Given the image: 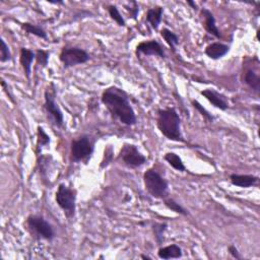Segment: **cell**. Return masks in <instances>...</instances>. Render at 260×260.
<instances>
[{
    "instance_id": "4316f807",
    "label": "cell",
    "mask_w": 260,
    "mask_h": 260,
    "mask_svg": "<svg viewBox=\"0 0 260 260\" xmlns=\"http://www.w3.org/2000/svg\"><path fill=\"white\" fill-rule=\"evenodd\" d=\"M0 44H1V47H0V61L4 63L11 60V53L8 45L5 43L3 39H1V41H0Z\"/></svg>"
},
{
    "instance_id": "5b68a950",
    "label": "cell",
    "mask_w": 260,
    "mask_h": 260,
    "mask_svg": "<svg viewBox=\"0 0 260 260\" xmlns=\"http://www.w3.org/2000/svg\"><path fill=\"white\" fill-rule=\"evenodd\" d=\"M94 142L89 135H81L71 141L70 159L74 162H88L94 153Z\"/></svg>"
},
{
    "instance_id": "4dcf8cb0",
    "label": "cell",
    "mask_w": 260,
    "mask_h": 260,
    "mask_svg": "<svg viewBox=\"0 0 260 260\" xmlns=\"http://www.w3.org/2000/svg\"><path fill=\"white\" fill-rule=\"evenodd\" d=\"M112 155H113V152H111V153H110V156H112ZM108 156H109V155H108V151L106 150V151H105V158H106V157L108 158ZM109 162H110V160H109V159H107V160H106V162H105V164L103 165V167H102V168H104V167L108 166Z\"/></svg>"
},
{
    "instance_id": "9c48e42d",
    "label": "cell",
    "mask_w": 260,
    "mask_h": 260,
    "mask_svg": "<svg viewBox=\"0 0 260 260\" xmlns=\"http://www.w3.org/2000/svg\"><path fill=\"white\" fill-rule=\"evenodd\" d=\"M44 108H45L48 115L50 116V118L53 120L54 124L57 127H61L63 125V122H64L63 113H62L59 105L55 101V95L49 91V89L46 90V92H45Z\"/></svg>"
},
{
    "instance_id": "d6a6232c",
    "label": "cell",
    "mask_w": 260,
    "mask_h": 260,
    "mask_svg": "<svg viewBox=\"0 0 260 260\" xmlns=\"http://www.w3.org/2000/svg\"><path fill=\"white\" fill-rule=\"evenodd\" d=\"M142 259H148V260H152V258L150 256H145V255H141Z\"/></svg>"
},
{
    "instance_id": "44dd1931",
    "label": "cell",
    "mask_w": 260,
    "mask_h": 260,
    "mask_svg": "<svg viewBox=\"0 0 260 260\" xmlns=\"http://www.w3.org/2000/svg\"><path fill=\"white\" fill-rule=\"evenodd\" d=\"M161 36L162 37V39L166 41V43L169 45V47L172 49V51L175 52L176 47L179 44V38L175 34V32H172L171 30L165 28L161 31Z\"/></svg>"
},
{
    "instance_id": "ba28073f",
    "label": "cell",
    "mask_w": 260,
    "mask_h": 260,
    "mask_svg": "<svg viewBox=\"0 0 260 260\" xmlns=\"http://www.w3.org/2000/svg\"><path fill=\"white\" fill-rule=\"evenodd\" d=\"M118 158L125 166L132 169L143 166L146 162V158L138 151L137 146L130 143H125L122 146Z\"/></svg>"
},
{
    "instance_id": "7402d4cb",
    "label": "cell",
    "mask_w": 260,
    "mask_h": 260,
    "mask_svg": "<svg viewBox=\"0 0 260 260\" xmlns=\"http://www.w3.org/2000/svg\"><path fill=\"white\" fill-rule=\"evenodd\" d=\"M167 224L166 223H160V224H155L153 227V231H154V235L156 238L157 243L159 245H162V243L164 242V234L167 230Z\"/></svg>"
},
{
    "instance_id": "603a6c76",
    "label": "cell",
    "mask_w": 260,
    "mask_h": 260,
    "mask_svg": "<svg viewBox=\"0 0 260 260\" xmlns=\"http://www.w3.org/2000/svg\"><path fill=\"white\" fill-rule=\"evenodd\" d=\"M164 203L169 209H171L172 211H174V213H176V214L182 215V216H187L188 215V211L182 205H180L177 201H175L172 198H167V197L164 198Z\"/></svg>"
},
{
    "instance_id": "8fae6325",
    "label": "cell",
    "mask_w": 260,
    "mask_h": 260,
    "mask_svg": "<svg viewBox=\"0 0 260 260\" xmlns=\"http://www.w3.org/2000/svg\"><path fill=\"white\" fill-rule=\"evenodd\" d=\"M201 95L211 105L215 106L216 108H218L222 111H226L228 108H229V103L227 102L226 98L222 94H219L215 90H211V89L203 90L201 92Z\"/></svg>"
},
{
    "instance_id": "8992f818",
    "label": "cell",
    "mask_w": 260,
    "mask_h": 260,
    "mask_svg": "<svg viewBox=\"0 0 260 260\" xmlns=\"http://www.w3.org/2000/svg\"><path fill=\"white\" fill-rule=\"evenodd\" d=\"M27 225L31 233L41 239L52 241L55 238L53 226L42 216H30L27 219Z\"/></svg>"
},
{
    "instance_id": "7c38bea8",
    "label": "cell",
    "mask_w": 260,
    "mask_h": 260,
    "mask_svg": "<svg viewBox=\"0 0 260 260\" xmlns=\"http://www.w3.org/2000/svg\"><path fill=\"white\" fill-rule=\"evenodd\" d=\"M229 51H230V47L228 45L223 44L221 42H214V43L209 44L208 46H206L204 53L210 59L218 60L224 57L225 55H227Z\"/></svg>"
},
{
    "instance_id": "3957f363",
    "label": "cell",
    "mask_w": 260,
    "mask_h": 260,
    "mask_svg": "<svg viewBox=\"0 0 260 260\" xmlns=\"http://www.w3.org/2000/svg\"><path fill=\"white\" fill-rule=\"evenodd\" d=\"M143 182L145 190L153 197L158 199H164L168 195L169 184L166 179L155 169H149L143 174Z\"/></svg>"
},
{
    "instance_id": "ffe728a7",
    "label": "cell",
    "mask_w": 260,
    "mask_h": 260,
    "mask_svg": "<svg viewBox=\"0 0 260 260\" xmlns=\"http://www.w3.org/2000/svg\"><path fill=\"white\" fill-rule=\"evenodd\" d=\"M21 27L26 32H28V34H30V35H34V36L41 38V39H47L46 31L43 28H41L40 26H37L34 24H30V23H24L21 25Z\"/></svg>"
},
{
    "instance_id": "d6986e66",
    "label": "cell",
    "mask_w": 260,
    "mask_h": 260,
    "mask_svg": "<svg viewBox=\"0 0 260 260\" xmlns=\"http://www.w3.org/2000/svg\"><path fill=\"white\" fill-rule=\"evenodd\" d=\"M165 161L168 162V164L174 168L176 171H180V172H184L186 171V168L184 166V162H182L181 158L179 157L177 154L175 153H167L164 157Z\"/></svg>"
},
{
    "instance_id": "2e32d148",
    "label": "cell",
    "mask_w": 260,
    "mask_h": 260,
    "mask_svg": "<svg viewBox=\"0 0 260 260\" xmlns=\"http://www.w3.org/2000/svg\"><path fill=\"white\" fill-rule=\"evenodd\" d=\"M183 255L181 247H179L176 244H171L166 247H161L158 251V256L161 259H178L181 258Z\"/></svg>"
},
{
    "instance_id": "30bf717a",
    "label": "cell",
    "mask_w": 260,
    "mask_h": 260,
    "mask_svg": "<svg viewBox=\"0 0 260 260\" xmlns=\"http://www.w3.org/2000/svg\"><path fill=\"white\" fill-rule=\"evenodd\" d=\"M136 54H142L145 56H158L161 58L166 57L164 48H162V46L157 40L140 42L136 46Z\"/></svg>"
},
{
    "instance_id": "e0dca14e",
    "label": "cell",
    "mask_w": 260,
    "mask_h": 260,
    "mask_svg": "<svg viewBox=\"0 0 260 260\" xmlns=\"http://www.w3.org/2000/svg\"><path fill=\"white\" fill-rule=\"evenodd\" d=\"M244 83L256 94L260 91V77L258 72L254 68H247L244 71Z\"/></svg>"
},
{
    "instance_id": "1f68e13d",
    "label": "cell",
    "mask_w": 260,
    "mask_h": 260,
    "mask_svg": "<svg viewBox=\"0 0 260 260\" xmlns=\"http://www.w3.org/2000/svg\"><path fill=\"white\" fill-rule=\"evenodd\" d=\"M187 3L192 7V8H196V3H195L194 1H191V0H188V1H187Z\"/></svg>"
},
{
    "instance_id": "cb8c5ba5",
    "label": "cell",
    "mask_w": 260,
    "mask_h": 260,
    "mask_svg": "<svg viewBox=\"0 0 260 260\" xmlns=\"http://www.w3.org/2000/svg\"><path fill=\"white\" fill-rule=\"evenodd\" d=\"M109 15L111 16V19L115 22L119 27H125V21L123 19V16L121 15L120 11L118 10L117 6L115 5H110L107 8Z\"/></svg>"
},
{
    "instance_id": "ac0fdd59",
    "label": "cell",
    "mask_w": 260,
    "mask_h": 260,
    "mask_svg": "<svg viewBox=\"0 0 260 260\" xmlns=\"http://www.w3.org/2000/svg\"><path fill=\"white\" fill-rule=\"evenodd\" d=\"M162 6H156L153 8H150L146 12V23H148L154 30H158L159 26L162 19Z\"/></svg>"
},
{
    "instance_id": "f546056e",
    "label": "cell",
    "mask_w": 260,
    "mask_h": 260,
    "mask_svg": "<svg viewBox=\"0 0 260 260\" xmlns=\"http://www.w3.org/2000/svg\"><path fill=\"white\" fill-rule=\"evenodd\" d=\"M132 5H133V6H130V8H127V10H129V11H130V14H131L132 18H133L134 20H136L139 8H138V5H137V3H136L135 1H132Z\"/></svg>"
},
{
    "instance_id": "f1b7e54d",
    "label": "cell",
    "mask_w": 260,
    "mask_h": 260,
    "mask_svg": "<svg viewBox=\"0 0 260 260\" xmlns=\"http://www.w3.org/2000/svg\"><path fill=\"white\" fill-rule=\"evenodd\" d=\"M228 251H229L230 255L235 258V259H242V256L240 255V252L238 251V249L236 248V246L234 245H230L229 248H228Z\"/></svg>"
},
{
    "instance_id": "9a60e30c",
    "label": "cell",
    "mask_w": 260,
    "mask_h": 260,
    "mask_svg": "<svg viewBox=\"0 0 260 260\" xmlns=\"http://www.w3.org/2000/svg\"><path fill=\"white\" fill-rule=\"evenodd\" d=\"M35 59H36V53L34 51L30 50V49H28V48H22L21 49L20 61H21L22 67L25 71L27 78L31 77L32 64V61H34Z\"/></svg>"
},
{
    "instance_id": "52a82bcc",
    "label": "cell",
    "mask_w": 260,
    "mask_h": 260,
    "mask_svg": "<svg viewBox=\"0 0 260 260\" xmlns=\"http://www.w3.org/2000/svg\"><path fill=\"white\" fill-rule=\"evenodd\" d=\"M90 58L89 53L78 47L65 46L59 54V60L63 64L64 68H70L76 65L87 63Z\"/></svg>"
},
{
    "instance_id": "5bb4252c",
    "label": "cell",
    "mask_w": 260,
    "mask_h": 260,
    "mask_svg": "<svg viewBox=\"0 0 260 260\" xmlns=\"http://www.w3.org/2000/svg\"><path fill=\"white\" fill-rule=\"evenodd\" d=\"M201 14L203 15V18H204V28H205L206 32H208V34L213 35L214 37L221 39L222 38L221 32L216 25V19H215V15L213 14V12L208 10L207 8H202Z\"/></svg>"
},
{
    "instance_id": "6da1fadb",
    "label": "cell",
    "mask_w": 260,
    "mask_h": 260,
    "mask_svg": "<svg viewBox=\"0 0 260 260\" xmlns=\"http://www.w3.org/2000/svg\"><path fill=\"white\" fill-rule=\"evenodd\" d=\"M101 100L113 118L127 126L136 124L135 112L124 91L117 87H110L103 92Z\"/></svg>"
},
{
    "instance_id": "83f0119b",
    "label": "cell",
    "mask_w": 260,
    "mask_h": 260,
    "mask_svg": "<svg viewBox=\"0 0 260 260\" xmlns=\"http://www.w3.org/2000/svg\"><path fill=\"white\" fill-rule=\"evenodd\" d=\"M49 52L42 50V49H39L36 52V60L38 62V64H41L43 67H46L48 61H49Z\"/></svg>"
},
{
    "instance_id": "484cf974",
    "label": "cell",
    "mask_w": 260,
    "mask_h": 260,
    "mask_svg": "<svg viewBox=\"0 0 260 260\" xmlns=\"http://www.w3.org/2000/svg\"><path fill=\"white\" fill-rule=\"evenodd\" d=\"M192 105H193V107H194L195 109H196V110L200 113V115H201L205 120H207V121H209V122H213V121L215 120V117H214L213 115H211V114H210L205 108H203V106H202L198 101L193 100V101H192Z\"/></svg>"
},
{
    "instance_id": "d4e9b609",
    "label": "cell",
    "mask_w": 260,
    "mask_h": 260,
    "mask_svg": "<svg viewBox=\"0 0 260 260\" xmlns=\"http://www.w3.org/2000/svg\"><path fill=\"white\" fill-rule=\"evenodd\" d=\"M50 143V136H49L43 127H38V142H37V148L38 150L42 149L43 146H46Z\"/></svg>"
},
{
    "instance_id": "7a4b0ae2",
    "label": "cell",
    "mask_w": 260,
    "mask_h": 260,
    "mask_svg": "<svg viewBox=\"0 0 260 260\" xmlns=\"http://www.w3.org/2000/svg\"><path fill=\"white\" fill-rule=\"evenodd\" d=\"M157 126L160 132L172 141L183 142L181 132V119L174 108L160 109L158 111Z\"/></svg>"
},
{
    "instance_id": "277c9868",
    "label": "cell",
    "mask_w": 260,
    "mask_h": 260,
    "mask_svg": "<svg viewBox=\"0 0 260 260\" xmlns=\"http://www.w3.org/2000/svg\"><path fill=\"white\" fill-rule=\"evenodd\" d=\"M55 199L58 206L64 211L66 218L74 217L76 209V190L72 189L65 184L58 186Z\"/></svg>"
},
{
    "instance_id": "4fadbf2b",
    "label": "cell",
    "mask_w": 260,
    "mask_h": 260,
    "mask_svg": "<svg viewBox=\"0 0 260 260\" xmlns=\"http://www.w3.org/2000/svg\"><path fill=\"white\" fill-rule=\"evenodd\" d=\"M259 178L254 175H239L232 174L230 176V181L233 185L241 188H249L257 184Z\"/></svg>"
}]
</instances>
